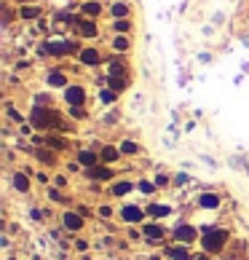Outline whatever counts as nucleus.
<instances>
[{
    "instance_id": "f257e3e1",
    "label": "nucleus",
    "mask_w": 249,
    "mask_h": 260,
    "mask_svg": "<svg viewBox=\"0 0 249 260\" xmlns=\"http://www.w3.org/2000/svg\"><path fill=\"white\" fill-rule=\"evenodd\" d=\"M225 241H228V231H220V228H206L201 236V244L206 252H220Z\"/></svg>"
},
{
    "instance_id": "f03ea898",
    "label": "nucleus",
    "mask_w": 249,
    "mask_h": 260,
    "mask_svg": "<svg viewBox=\"0 0 249 260\" xmlns=\"http://www.w3.org/2000/svg\"><path fill=\"white\" fill-rule=\"evenodd\" d=\"M172 239L180 241V244H190L193 239H199V231H196L193 225H177V228L172 231Z\"/></svg>"
},
{
    "instance_id": "7ed1b4c3",
    "label": "nucleus",
    "mask_w": 249,
    "mask_h": 260,
    "mask_svg": "<svg viewBox=\"0 0 249 260\" xmlns=\"http://www.w3.org/2000/svg\"><path fill=\"white\" fill-rule=\"evenodd\" d=\"M65 99L70 102V107H78V105H83V99H86V92H83L81 86H70L65 92Z\"/></svg>"
},
{
    "instance_id": "20e7f679",
    "label": "nucleus",
    "mask_w": 249,
    "mask_h": 260,
    "mask_svg": "<svg viewBox=\"0 0 249 260\" xmlns=\"http://www.w3.org/2000/svg\"><path fill=\"white\" fill-rule=\"evenodd\" d=\"M166 258H169V260H193L185 244H174V247H169V250H166Z\"/></svg>"
},
{
    "instance_id": "39448f33",
    "label": "nucleus",
    "mask_w": 249,
    "mask_h": 260,
    "mask_svg": "<svg viewBox=\"0 0 249 260\" xmlns=\"http://www.w3.org/2000/svg\"><path fill=\"white\" fill-rule=\"evenodd\" d=\"M121 217L126 220V223H139V220L145 217V212H139L137 207H129V204H126V207L121 209Z\"/></svg>"
},
{
    "instance_id": "423d86ee",
    "label": "nucleus",
    "mask_w": 249,
    "mask_h": 260,
    "mask_svg": "<svg viewBox=\"0 0 249 260\" xmlns=\"http://www.w3.org/2000/svg\"><path fill=\"white\" fill-rule=\"evenodd\" d=\"M62 223H65L70 231H81L83 228V220L78 217L75 212H65V214H62Z\"/></svg>"
},
{
    "instance_id": "0eeeda50",
    "label": "nucleus",
    "mask_w": 249,
    "mask_h": 260,
    "mask_svg": "<svg viewBox=\"0 0 249 260\" xmlns=\"http://www.w3.org/2000/svg\"><path fill=\"white\" fill-rule=\"evenodd\" d=\"M163 234H166V231H163L161 225H156V223L145 225V239H148V241H161Z\"/></svg>"
},
{
    "instance_id": "6e6552de",
    "label": "nucleus",
    "mask_w": 249,
    "mask_h": 260,
    "mask_svg": "<svg viewBox=\"0 0 249 260\" xmlns=\"http://www.w3.org/2000/svg\"><path fill=\"white\" fill-rule=\"evenodd\" d=\"M121 156H123V153H121V150H115L113 145H105V148L99 150V158H102V161H107V164H115Z\"/></svg>"
},
{
    "instance_id": "1a4fd4ad",
    "label": "nucleus",
    "mask_w": 249,
    "mask_h": 260,
    "mask_svg": "<svg viewBox=\"0 0 249 260\" xmlns=\"http://www.w3.org/2000/svg\"><path fill=\"white\" fill-rule=\"evenodd\" d=\"M121 153L123 156H139V153H142V148H139V142H134V140H123V142H121Z\"/></svg>"
},
{
    "instance_id": "9d476101",
    "label": "nucleus",
    "mask_w": 249,
    "mask_h": 260,
    "mask_svg": "<svg viewBox=\"0 0 249 260\" xmlns=\"http://www.w3.org/2000/svg\"><path fill=\"white\" fill-rule=\"evenodd\" d=\"M78 161H81L83 166L94 169L97 166V153H94V150H81V153H78Z\"/></svg>"
},
{
    "instance_id": "9b49d317",
    "label": "nucleus",
    "mask_w": 249,
    "mask_h": 260,
    "mask_svg": "<svg viewBox=\"0 0 249 260\" xmlns=\"http://www.w3.org/2000/svg\"><path fill=\"white\" fill-rule=\"evenodd\" d=\"M89 177H97V180H113V172L105 166H94V169H86Z\"/></svg>"
},
{
    "instance_id": "f8f14e48",
    "label": "nucleus",
    "mask_w": 249,
    "mask_h": 260,
    "mask_svg": "<svg viewBox=\"0 0 249 260\" xmlns=\"http://www.w3.org/2000/svg\"><path fill=\"white\" fill-rule=\"evenodd\" d=\"M14 188L19 190V193H27V190H30V183H27V177L22 172H14Z\"/></svg>"
},
{
    "instance_id": "ddd939ff",
    "label": "nucleus",
    "mask_w": 249,
    "mask_h": 260,
    "mask_svg": "<svg viewBox=\"0 0 249 260\" xmlns=\"http://www.w3.org/2000/svg\"><path fill=\"white\" fill-rule=\"evenodd\" d=\"M129 190H134V183H129V180H123V183L113 185V193H115V196H126Z\"/></svg>"
},
{
    "instance_id": "4468645a",
    "label": "nucleus",
    "mask_w": 249,
    "mask_h": 260,
    "mask_svg": "<svg viewBox=\"0 0 249 260\" xmlns=\"http://www.w3.org/2000/svg\"><path fill=\"white\" fill-rule=\"evenodd\" d=\"M172 209L169 207H163V204H150L148 207V214H153V217H163V214H169Z\"/></svg>"
},
{
    "instance_id": "2eb2a0df",
    "label": "nucleus",
    "mask_w": 249,
    "mask_h": 260,
    "mask_svg": "<svg viewBox=\"0 0 249 260\" xmlns=\"http://www.w3.org/2000/svg\"><path fill=\"white\" fill-rule=\"evenodd\" d=\"M81 59H83V62H89V65H99V54L94 51V48H86V51L81 54Z\"/></svg>"
},
{
    "instance_id": "dca6fc26",
    "label": "nucleus",
    "mask_w": 249,
    "mask_h": 260,
    "mask_svg": "<svg viewBox=\"0 0 249 260\" xmlns=\"http://www.w3.org/2000/svg\"><path fill=\"white\" fill-rule=\"evenodd\" d=\"M129 46H132L129 38H115V41H113V48H115V51H126Z\"/></svg>"
},
{
    "instance_id": "f3484780",
    "label": "nucleus",
    "mask_w": 249,
    "mask_h": 260,
    "mask_svg": "<svg viewBox=\"0 0 249 260\" xmlns=\"http://www.w3.org/2000/svg\"><path fill=\"white\" fill-rule=\"evenodd\" d=\"M201 207H217V196H214V193H204L201 196Z\"/></svg>"
},
{
    "instance_id": "a211bd4d",
    "label": "nucleus",
    "mask_w": 249,
    "mask_h": 260,
    "mask_svg": "<svg viewBox=\"0 0 249 260\" xmlns=\"http://www.w3.org/2000/svg\"><path fill=\"white\" fill-rule=\"evenodd\" d=\"M129 14V5L126 3H115L113 5V16H126Z\"/></svg>"
},
{
    "instance_id": "6ab92c4d",
    "label": "nucleus",
    "mask_w": 249,
    "mask_h": 260,
    "mask_svg": "<svg viewBox=\"0 0 249 260\" xmlns=\"http://www.w3.org/2000/svg\"><path fill=\"white\" fill-rule=\"evenodd\" d=\"M48 83H51V86H65V75H59V72H51V75H48Z\"/></svg>"
},
{
    "instance_id": "aec40b11",
    "label": "nucleus",
    "mask_w": 249,
    "mask_h": 260,
    "mask_svg": "<svg viewBox=\"0 0 249 260\" xmlns=\"http://www.w3.org/2000/svg\"><path fill=\"white\" fill-rule=\"evenodd\" d=\"M137 188L142 190V193H148V196H150V193H156V185H153V183H148V180H142V183H139Z\"/></svg>"
},
{
    "instance_id": "412c9836",
    "label": "nucleus",
    "mask_w": 249,
    "mask_h": 260,
    "mask_svg": "<svg viewBox=\"0 0 249 260\" xmlns=\"http://www.w3.org/2000/svg\"><path fill=\"white\" fill-rule=\"evenodd\" d=\"M115 30L118 32H129V30H132V24H129V22H115Z\"/></svg>"
},
{
    "instance_id": "4be33fe9",
    "label": "nucleus",
    "mask_w": 249,
    "mask_h": 260,
    "mask_svg": "<svg viewBox=\"0 0 249 260\" xmlns=\"http://www.w3.org/2000/svg\"><path fill=\"white\" fill-rule=\"evenodd\" d=\"M113 99H115V94H113V92H102V102H113Z\"/></svg>"
},
{
    "instance_id": "5701e85b",
    "label": "nucleus",
    "mask_w": 249,
    "mask_h": 260,
    "mask_svg": "<svg viewBox=\"0 0 249 260\" xmlns=\"http://www.w3.org/2000/svg\"><path fill=\"white\" fill-rule=\"evenodd\" d=\"M99 214H102V217H110L113 209H110V207H99Z\"/></svg>"
},
{
    "instance_id": "b1692460",
    "label": "nucleus",
    "mask_w": 249,
    "mask_h": 260,
    "mask_svg": "<svg viewBox=\"0 0 249 260\" xmlns=\"http://www.w3.org/2000/svg\"><path fill=\"white\" fill-rule=\"evenodd\" d=\"M193 260H212V255H209V252H204V255H193Z\"/></svg>"
},
{
    "instance_id": "393cba45",
    "label": "nucleus",
    "mask_w": 249,
    "mask_h": 260,
    "mask_svg": "<svg viewBox=\"0 0 249 260\" xmlns=\"http://www.w3.org/2000/svg\"><path fill=\"white\" fill-rule=\"evenodd\" d=\"M5 260H16V258H14V255H8V258H5Z\"/></svg>"
}]
</instances>
